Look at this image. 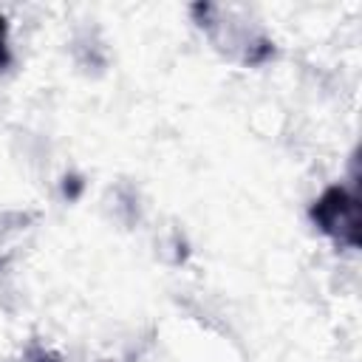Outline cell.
<instances>
[{"label":"cell","mask_w":362,"mask_h":362,"mask_svg":"<svg viewBox=\"0 0 362 362\" xmlns=\"http://www.w3.org/2000/svg\"><path fill=\"white\" fill-rule=\"evenodd\" d=\"M311 221L317 223L320 232L334 238L342 246L359 249L362 243V221H359V198L342 187L334 184L328 187L311 206Z\"/></svg>","instance_id":"cell-1"},{"label":"cell","mask_w":362,"mask_h":362,"mask_svg":"<svg viewBox=\"0 0 362 362\" xmlns=\"http://www.w3.org/2000/svg\"><path fill=\"white\" fill-rule=\"evenodd\" d=\"M8 65V25H6V17L0 14V68Z\"/></svg>","instance_id":"cell-2"}]
</instances>
